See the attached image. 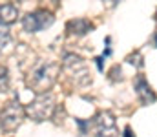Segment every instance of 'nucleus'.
<instances>
[{
	"mask_svg": "<svg viewBox=\"0 0 157 137\" xmlns=\"http://www.w3.org/2000/svg\"><path fill=\"white\" fill-rule=\"evenodd\" d=\"M60 71V66L57 62H51V60H44L37 64L29 75H28V86L33 88L39 93H46V90H49L53 86V82L57 81V75Z\"/></svg>",
	"mask_w": 157,
	"mask_h": 137,
	"instance_id": "nucleus-1",
	"label": "nucleus"
},
{
	"mask_svg": "<svg viewBox=\"0 0 157 137\" xmlns=\"http://www.w3.org/2000/svg\"><path fill=\"white\" fill-rule=\"evenodd\" d=\"M53 110H55V97L49 91H46V93H39L26 106V115H29L37 123H42V121L51 117Z\"/></svg>",
	"mask_w": 157,
	"mask_h": 137,
	"instance_id": "nucleus-2",
	"label": "nucleus"
},
{
	"mask_svg": "<svg viewBox=\"0 0 157 137\" xmlns=\"http://www.w3.org/2000/svg\"><path fill=\"white\" fill-rule=\"evenodd\" d=\"M24 117H26V108L18 101H9L0 110V126L6 132H13L22 124Z\"/></svg>",
	"mask_w": 157,
	"mask_h": 137,
	"instance_id": "nucleus-3",
	"label": "nucleus"
},
{
	"mask_svg": "<svg viewBox=\"0 0 157 137\" xmlns=\"http://www.w3.org/2000/svg\"><path fill=\"white\" fill-rule=\"evenodd\" d=\"M64 70L66 73L75 81V84H86L91 81L90 73H88V68H86V62L78 57V55H73V53H68L64 57Z\"/></svg>",
	"mask_w": 157,
	"mask_h": 137,
	"instance_id": "nucleus-4",
	"label": "nucleus"
},
{
	"mask_svg": "<svg viewBox=\"0 0 157 137\" xmlns=\"http://www.w3.org/2000/svg\"><path fill=\"white\" fill-rule=\"evenodd\" d=\"M55 22V17L46 11V9H35L31 13H28L24 18H22V26L26 31L29 33H37V31H42L46 28H49L51 24Z\"/></svg>",
	"mask_w": 157,
	"mask_h": 137,
	"instance_id": "nucleus-5",
	"label": "nucleus"
},
{
	"mask_svg": "<svg viewBox=\"0 0 157 137\" xmlns=\"http://www.w3.org/2000/svg\"><path fill=\"white\" fill-rule=\"evenodd\" d=\"M95 130L99 137H117V121L110 112H101L95 117Z\"/></svg>",
	"mask_w": 157,
	"mask_h": 137,
	"instance_id": "nucleus-6",
	"label": "nucleus"
},
{
	"mask_svg": "<svg viewBox=\"0 0 157 137\" xmlns=\"http://www.w3.org/2000/svg\"><path fill=\"white\" fill-rule=\"evenodd\" d=\"M135 90H137V97L143 104H152L155 101V93L150 88V84L144 81V77H137L135 79Z\"/></svg>",
	"mask_w": 157,
	"mask_h": 137,
	"instance_id": "nucleus-7",
	"label": "nucleus"
},
{
	"mask_svg": "<svg viewBox=\"0 0 157 137\" xmlns=\"http://www.w3.org/2000/svg\"><path fill=\"white\" fill-rule=\"evenodd\" d=\"M66 29H68L70 35H77V37H80V35L90 33V31L93 29V24H91L90 20H86V18H75V20H70V22H68Z\"/></svg>",
	"mask_w": 157,
	"mask_h": 137,
	"instance_id": "nucleus-8",
	"label": "nucleus"
},
{
	"mask_svg": "<svg viewBox=\"0 0 157 137\" xmlns=\"http://www.w3.org/2000/svg\"><path fill=\"white\" fill-rule=\"evenodd\" d=\"M18 17V7L15 4H0V24L9 26Z\"/></svg>",
	"mask_w": 157,
	"mask_h": 137,
	"instance_id": "nucleus-9",
	"label": "nucleus"
},
{
	"mask_svg": "<svg viewBox=\"0 0 157 137\" xmlns=\"http://www.w3.org/2000/svg\"><path fill=\"white\" fill-rule=\"evenodd\" d=\"M7 88H9V71L6 66L0 64V93L7 91Z\"/></svg>",
	"mask_w": 157,
	"mask_h": 137,
	"instance_id": "nucleus-10",
	"label": "nucleus"
},
{
	"mask_svg": "<svg viewBox=\"0 0 157 137\" xmlns=\"http://www.w3.org/2000/svg\"><path fill=\"white\" fill-rule=\"evenodd\" d=\"M9 39H11V35H9L7 26H2L0 24V51L6 49V46L9 44Z\"/></svg>",
	"mask_w": 157,
	"mask_h": 137,
	"instance_id": "nucleus-11",
	"label": "nucleus"
},
{
	"mask_svg": "<svg viewBox=\"0 0 157 137\" xmlns=\"http://www.w3.org/2000/svg\"><path fill=\"white\" fill-rule=\"evenodd\" d=\"M124 137H132V132H130V130H126V134H124Z\"/></svg>",
	"mask_w": 157,
	"mask_h": 137,
	"instance_id": "nucleus-12",
	"label": "nucleus"
},
{
	"mask_svg": "<svg viewBox=\"0 0 157 137\" xmlns=\"http://www.w3.org/2000/svg\"><path fill=\"white\" fill-rule=\"evenodd\" d=\"M155 40H157V37H155Z\"/></svg>",
	"mask_w": 157,
	"mask_h": 137,
	"instance_id": "nucleus-13",
	"label": "nucleus"
}]
</instances>
